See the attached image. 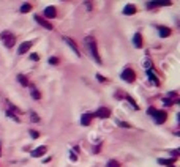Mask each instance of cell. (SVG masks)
Returning a JSON list of instances; mask_svg holds the SVG:
<instances>
[{"instance_id":"6da1fadb","label":"cell","mask_w":180,"mask_h":167,"mask_svg":"<svg viewBox=\"0 0 180 167\" xmlns=\"http://www.w3.org/2000/svg\"><path fill=\"white\" fill-rule=\"evenodd\" d=\"M86 43L90 47V54H92V57L95 59V62L96 63H101V57H100V54H98V47H96V41L89 36V38H86Z\"/></svg>"},{"instance_id":"7a4b0ae2","label":"cell","mask_w":180,"mask_h":167,"mask_svg":"<svg viewBox=\"0 0 180 167\" xmlns=\"http://www.w3.org/2000/svg\"><path fill=\"white\" fill-rule=\"evenodd\" d=\"M2 39H3V43H5L6 47H13L15 43H16V36L13 35L11 32H3L2 33Z\"/></svg>"},{"instance_id":"3957f363","label":"cell","mask_w":180,"mask_h":167,"mask_svg":"<svg viewBox=\"0 0 180 167\" xmlns=\"http://www.w3.org/2000/svg\"><path fill=\"white\" fill-rule=\"evenodd\" d=\"M125 82H134V79H136V73L133 71L131 68H127V69H123V73H122V76H120Z\"/></svg>"},{"instance_id":"277c9868","label":"cell","mask_w":180,"mask_h":167,"mask_svg":"<svg viewBox=\"0 0 180 167\" xmlns=\"http://www.w3.org/2000/svg\"><path fill=\"white\" fill-rule=\"evenodd\" d=\"M166 118H168V114H166L164 110H155V114H153V121H155L157 124L164 123Z\"/></svg>"},{"instance_id":"5b68a950","label":"cell","mask_w":180,"mask_h":167,"mask_svg":"<svg viewBox=\"0 0 180 167\" xmlns=\"http://www.w3.org/2000/svg\"><path fill=\"white\" fill-rule=\"evenodd\" d=\"M93 117H96V118H109V117H111V110H109L107 107H100V109L93 114Z\"/></svg>"},{"instance_id":"8992f818","label":"cell","mask_w":180,"mask_h":167,"mask_svg":"<svg viewBox=\"0 0 180 167\" xmlns=\"http://www.w3.org/2000/svg\"><path fill=\"white\" fill-rule=\"evenodd\" d=\"M63 41H65V43L68 44V46H70L71 49H73V52L77 55V57H81V51H79V47H77V44L74 43V41L71 39V38H68V36H63Z\"/></svg>"},{"instance_id":"52a82bcc","label":"cell","mask_w":180,"mask_h":167,"mask_svg":"<svg viewBox=\"0 0 180 167\" xmlns=\"http://www.w3.org/2000/svg\"><path fill=\"white\" fill-rule=\"evenodd\" d=\"M33 46V41H24V43L18 47V54L19 55H24V54H27L29 52V49Z\"/></svg>"},{"instance_id":"ba28073f","label":"cell","mask_w":180,"mask_h":167,"mask_svg":"<svg viewBox=\"0 0 180 167\" xmlns=\"http://www.w3.org/2000/svg\"><path fill=\"white\" fill-rule=\"evenodd\" d=\"M35 21H36L40 25H43L46 30H52V29H54V27H52V24H51L49 21H46L44 18H41L40 14H36V16H35Z\"/></svg>"},{"instance_id":"9c48e42d","label":"cell","mask_w":180,"mask_h":167,"mask_svg":"<svg viewBox=\"0 0 180 167\" xmlns=\"http://www.w3.org/2000/svg\"><path fill=\"white\" fill-rule=\"evenodd\" d=\"M44 18H48V19H54L55 16H57V10H55L54 6H48L46 10H44Z\"/></svg>"},{"instance_id":"30bf717a","label":"cell","mask_w":180,"mask_h":167,"mask_svg":"<svg viewBox=\"0 0 180 167\" xmlns=\"http://www.w3.org/2000/svg\"><path fill=\"white\" fill-rule=\"evenodd\" d=\"M133 44H134V47H137V49L142 47L144 41H142V35H141V33H134V36H133Z\"/></svg>"},{"instance_id":"8fae6325","label":"cell","mask_w":180,"mask_h":167,"mask_svg":"<svg viewBox=\"0 0 180 167\" xmlns=\"http://www.w3.org/2000/svg\"><path fill=\"white\" fill-rule=\"evenodd\" d=\"M46 151H48V147H44V145H43V147H38V148H35V150L32 151V156H33V158H41Z\"/></svg>"},{"instance_id":"7c38bea8","label":"cell","mask_w":180,"mask_h":167,"mask_svg":"<svg viewBox=\"0 0 180 167\" xmlns=\"http://www.w3.org/2000/svg\"><path fill=\"white\" fill-rule=\"evenodd\" d=\"M172 2H149L147 3V8H155V6H171Z\"/></svg>"},{"instance_id":"4fadbf2b","label":"cell","mask_w":180,"mask_h":167,"mask_svg":"<svg viewBox=\"0 0 180 167\" xmlns=\"http://www.w3.org/2000/svg\"><path fill=\"white\" fill-rule=\"evenodd\" d=\"M92 118H93V114H84L81 117V124H82V126H89Z\"/></svg>"},{"instance_id":"5bb4252c","label":"cell","mask_w":180,"mask_h":167,"mask_svg":"<svg viewBox=\"0 0 180 167\" xmlns=\"http://www.w3.org/2000/svg\"><path fill=\"white\" fill-rule=\"evenodd\" d=\"M158 33L161 38H168L171 35V29H168V27H158Z\"/></svg>"},{"instance_id":"9a60e30c","label":"cell","mask_w":180,"mask_h":167,"mask_svg":"<svg viewBox=\"0 0 180 167\" xmlns=\"http://www.w3.org/2000/svg\"><path fill=\"white\" fill-rule=\"evenodd\" d=\"M147 76L150 77V80L155 84V85H160V80H158V77H157V74L152 71V69H147Z\"/></svg>"},{"instance_id":"2e32d148","label":"cell","mask_w":180,"mask_h":167,"mask_svg":"<svg viewBox=\"0 0 180 167\" xmlns=\"http://www.w3.org/2000/svg\"><path fill=\"white\" fill-rule=\"evenodd\" d=\"M134 13H136V6L134 5H127L125 8H123V14H134Z\"/></svg>"},{"instance_id":"e0dca14e","label":"cell","mask_w":180,"mask_h":167,"mask_svg":"<svg viewBox=\"0 0 180 167\" xmlns=\"http://www.w3.org/2000/svg\"><path fill=\"white\" fill-rule=\"evenodd\" d=\"M18 82L21 84V85H24V87H29V79H27L24 74H18Z\"/></svg>"},{"instance_id":"ac0fdd59","label":"cell","mask_w":180,"mask_h":167,"mask_svg":"<svg viewBox=\"0 0 180 167\" xmlns=\"http://www.w3.org/2000/svg\"><path fill=\"white\" fill-rule=\"evenodd\" d=\"M174 161H175V159H161V158H160V159H158V164H161V165H171V167H172V165H174Z\"/></svg>"},{"instance_id":"d6986e66","label":"cell","mask_w":180,"mask_h":167,"mask_svg":"<svg viewBox=\"0 0 180 167\" xmlns=\"http://www.w3.org/2000/svg\"><path fill=\"white\" fill-rule=\"evenodd\" d=\"M30 95H32L33 100H41V93H40V90H36V88H33V90L30 92Z\"/></svg>"},{"instance_id":"ffe728a7","label":"cell","mask_w":180,"mask_h":167,"mask_svg":"<svg viewBox=\"0 0 180 167\" xmlns=\"http://www.w3.org/2000/svg\"><path fill=\"white\" fill-rule=\"evenodd\" d=\"M30 120H32L33 123H40V117H38L36 112H33V110H30Z\"/></svg>"},{"instance_id":"44dd1931","label":"cell","mask_w":180,"mask_h":167,"mask_svg":"<svg viewBox=\"0 0 180 167\" xmlns=\"http://www.w3.org/2000/svg\"><path fill=\"white\" fill-rule=\"evenodd\" d=\"M32 10V5L30 3H24L22 6H21V13H29Z\"/></svg>"},{"instance_id":"7402d4cb","label":"cell","mask_w":180,"mask_h":167,"mask_svg":"<svg viewBox=\"0 0 180 167\" xmlns=\"http://www.w3.org/2000/svg\"><path fill=\"white\" fill-rule=\"evenodd\" d=\"M106 167H120V164L115 161V159H109L107 161V165Z\"/></svg>"},{"instance_id":"603a6c76","label":"cell","mask_w":180,"mask_h":167,"mask_svg":"<svg viewBox=\"0 0 180 167\" xmlns=\"http://www.w3.org/2000/svg\"><path fill=\"white\" fill-rule=\"evenodd\" d=\"M127 100H128V103H130V104H131V106H133V107H134L136 110H139V106H137V104L134 103V100L131 98V96H128V95H127Z\"/></svg>"},{"instance_id":"cb8c5ba5","label":"cell","mask_w":180,"mask_h":167,"mask_svg":"<svg viewBox=\"0 0 180 167\" xmlns=\"http://www.w3.org/2000/svg\"><path fill=\"white\" fill-rule=\"evenodd\" d=\"M6 115L11 118V120H15V121H21L19 120V117H16V114H13V112H10V110H6Z\"/></svg>"},{"instance_id":"d4e9b609","label":"cell","mask_w":180,"mask_h":167,"mask_svg":"<svg viewBox=\"0 0 180 167\" xmlns=\"http://www.w3.org/2000/svg\"><path fill=\"white\" fill-rule=\"evenodd\" d=\"M30 60L32 62H38L40 60V55L38 54H30Z\"/></svg>"},{"instance_id":"484cf974","label":"cell","mask_w":180,"mask_h":167,"mask_svg":"<svg viewBox=\"0 0 180 167\" xmlns=\"http://www.w3.org/2000/svg\"><path fill=\"white\" fill-rule=\"evenodd\" d=\"M57 63H59V59H55V57L49 59V65H57Z\"/></svg>"},{"instance_id":"4316f807","label":"cell","mask_w":180,"mask_h":167,"mask_svg":"<svg viewBox=\"0 0 180 167\" xmlns=\"http://www.w3.org/2000/svg\"><path fill=\"white\" fill-rule=\"evenodd\" d=\"M117 124H119V126H122V128H130L128 123H123V121H119V120H117Z\"/></svg>"},{"instance_id":"83f0119b","label":"cell","mask_w":180,"mask_h":167,"mask_svg":"<svg viewBox=\"0 0 180 167\" xmlns=\"http://www.w3.org/2000/svg\"><path fill=\"white\" fill-rule=\"evenodd\" d=\"M30 136H32L33 139H38V136H40V132H38V131H33V129H30Z\"/></svg>"},{"instance_id":"f1b7e54d","label":"cell","mask_w":180,"mask_h":167,"mask_svg":"<svg viewBox=\"0 0 180 167\" xmlns=\"http://www.w3.org/2000/svg\"><path fill=\"white\" fill-rule=\"evenodd\" d=\"M163 104H164V106H172V101L168 100V98H164V100H163Z\"/></svg>"},{"instance_id":"f546056e","label":"cell","mask_w":180,"mask_h":167,"mask_svg":"<svg viewBox=\"0 0 180 167\" xmlns=\"http://www.w3.org/2000/svg\"><path fill=\"white\" fill-rule=\"evenodd\" d=\"M70 159H71V161H77V156H76V153H74V151L70 153Z\"/></svg>"},{"instance_id":"4dcf8cb0","label":"cell","mask_w":180,"mask_h":167,"mask_svg":"<svg viewBox=\"0 0 180 167\" xmlns=\"http://www.w3.org/2000/svg\"><path fill=\"white\" fill-rule=\"evenodd\" d=\"M96 79H98V82H106V77H103L101 74H96Z\"/></svg>"},{"instance_id":"1f68e13d","label":"cell","mask_w":180,"mask_h":167,"mask_svg":"<svg viewBox=\"0 0 180 167\" xmlns=\"http://www.w3.org/2000/svg\"><path fill=\"white\" fill-rule=\"evenodd\" d=\"M149 114L153 115V114H155V109H153V107H150V109H149Z\"/></svg>"},{"instance_id":"d6a6232c","label":"cell","mask_w":180,"mask_h":167,"mask_svg":"<svg viewBox=\"0 0 180 167\" xmlns=\"http://www.w3.org/2000/svg\"><path fill=\"white\" fill-rule=\"evenodd\" d=\"M0 156H2V153H0Z\"/></svg>"}]
</instances>
